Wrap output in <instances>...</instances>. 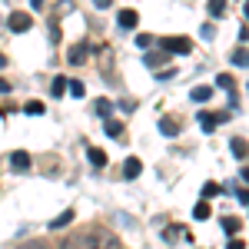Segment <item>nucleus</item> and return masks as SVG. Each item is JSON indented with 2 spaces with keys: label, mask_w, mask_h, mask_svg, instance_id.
<instances>
[{
  "label": "nucleus",
  "mask_w": 249,
  "mask_h": 249,
  "mask_svg": "<svg viewBox=\"0 0 249 249\" xmlns=\"http://www.w3.org/2000/svg\"><path fill=\"white\" fill-rule=\"evenodd\" d=\"M60 249H96V232H77V236H67Z\"/></svg>",
  "instance_id": "nucleus-1"
},
{
  "label": "nucleus",
  "mask_w": 249,
  "mask_h": 249,
  "mask_svg": "<svg viewBox=\"0 0 249 249\" xmlns=\"http://www.w3.org/2000/svg\"><path fill=\"white\" fill-rule=\"evenodd\" d=\"M163 50L183 57V53H190V50H193V40L190 37H166V40H163Z\"/></svg>",
  "instance_id": "nucleus-2"
},
{
  "label": "nucleus",
  "mask_w": 249,
  "mask_h": 249,
  "mask_svg": "<svg viewBox=\"0 0 249 249\" xmlns=\"http://www.w3.org/2000/svg\"><path fill=\"white\" fill-rule=\"evenodd\" d=\"M7 166L14 173H27L30 170V153H27V150H14V153L7 156Z\"/></svg>",
  "instance_id": "nucleus-3"
},
{
  "label": "nucleus",
  "mask_w": 249,
  "mask_h": 249,
  "mask_svg": "<svg viewBox=\"0 0 249 249\" xmlns=\"http://www.w3.org/2000/svg\"><path fill=\"white\" fill-rule=\"evenodd\" d=\"M7 23H10V30H14V34H27V30L34 27V17H30V14H23V10H17V14H10Z\"/></svg>",
  "instance_id": "nucleus-4"
},
{
  "label": "nucleus",
  "mask_w": 249,
  "mask_h": 249,
  "mask_svg": "<svg viewBox=\"0 0 249 249\" xmlns=\"http://www.w3.org/2000/svg\"><path fill=\"white\" fill-rule=\"evenodd\" d=\"M219 123H226V116H223V113H210V110H203V113H199V126H203L206 133H213Z\"/></svg>",
  "instance_id": "nucleus-5"
},
{
  "label": "nucleus",
  "mask_w": 249,
  "mask_h": 249,
  "mask_svg": "<svg viewBox=\"0 0 249 249\" xmlns=\"http://www.w3.org/2000/svg\"><path fill=\"white\" fill-rule=\"evenodd\" d=\"M96 249H123L110 230H96Z\"/></svg>",
  "instance_id": "nucleus-6"
},
{
  "label": "nucleus",
  "mask_w": 249,
  "mask_h": 249,
  "mask_svg": "<svg viewBox=\"0 0 249 249\" xmlns=\"http://www.w3.org/2000/svg\"><path fill=\"white\" fill-rule=\"evenodd\" d=\"M116 23H120L123 30H133L136 23H140V14H136V10H120V14H116Z\"/></svg>",
  "instance_id": "nucleus-7"
},
{
  "label": "nucleus",
  "mask_w": 249,
  "mask_h": 249,
  "mask_svg": "<svg viewBox=\"0 0 249 249\" xmlns=\"http://www.w3.org/2000/svg\"><path fill=\"white\" fill-rule=\"evenodd\" d=\"M87 53H90V43L83 40V43H77V47H70V63H87Z\"/></svg>",
  "instance_id": "nucleus-8"
},
{
  "label": "nucleus",
  "mask_w": 249,
  "mask_h": 249,
  "mask_svg": "<svg viewBox=\"0 0 249 249\" xmlns=\"http://www.w3.org/2000/svg\"><path fill=\"white\" fill-rule=\"evenodd\" d=\"M140 170H143V163H140L136 156H130V160L123 163V176H126V179H136V176H140Z\"/></svg>",
  "instance_id": "nucleus-9"
},
{
  "label": "nucleus",
  "mask_w": 249,
  "mask_h": 249,
  "mask_svg": "<svg viewBox=\"0 0 249 249\" xmlns=\"http://www.w3.org/2000/svg\"><path fill=\"white\" fill-rule=\"evenodd\" d=\"M230 150H232L236 160H249V143H246V140H239V136H236V140L230 143Z\"/></svg>",
  "instance_id": "nucleus-10"
},
{
  "label": "nucleus",
  "mask_w": 249,
  "mask_h": 249,
  "mask_svg": "<svg viewBox=\"0 0 249 249\" xmlns=\"http://www.w3.org/2000/svg\"><path fill=\"white\" fill-rule=\"evenodd\" d=\"M70 223H73V210H63L57 219H50L47 226H50V230H63V226H70Z\"/></svg>",
  "instance_id": "nucleus-11"
},
{
  "label": "nucleus",
  "mask_w": 249,
  "mask_h": 249,
  "mask_svg": "<svg viewBox=\"0 0 249 249\" xmlns=\"http://www.w3.org/2000/svg\"><path fill=\"white\" fill-rule=\"evenodd\" d=\"M103 130H107L110 140H120V136H123V123H120V120H107V123H103Z\"/></svg>",
  "instance_id": "nucleus-12"
},
{
  "label": "nucleus",
  "mask_w": 249,
  "mask_h": 249,
  "mask_svg": "<svg viewBox=\"0 0 249 249\" xmlns=\"http://www.w3.org/2000/svg\"><path fill=\"white\" fill-rule=\"evenodd\" d=\"M239 230H243V223H239L236 216H223V232H226V236H236Z\"/></svg>",
  "instance_id": "nucleus-13"
},
{
  "label": "nucleus",
  "mask_w": 249,
  "mask_h": 249,
  "mask_svg": "<svg viewBox=\"0 0 249 249\" xmlns=\"http://www.w3.org/2000/svg\"><path fill=\"white\" fill-rule=\"evenodd\" d=\"M210 17L213 20H223V17H226V0H210Z\"/></svg>",
  "instance_id": "nucleus-14"
},
{
  "label": "nucleus",
  "mask_w": 249,
  "mask_h": 249,
  "mask_svg": "<svg viewBox=\"0 0 249 249\" xmlns=\"http://www.w3.org/2000/svg\"><path fill=\"white\" fill-rule=\"evenodd\" d=\"M160 133H163V136H176V133H179V123L163 116V120H160Z\"/></svg>",
  "instance_id": "nucleus-15"
},
{
  "label": "nucleus",
  "mask_w": 249,
  "mask_h": 249,
  "mask_svg": "<svg viewBox=\"0 0 249 249\" xmlns=\"http://www.w3.org/2000/svg\"><path fill=\"white\" fill-rule=\"evenodd\" d=\"M166 57H170L166 50H163V53H146L143 63H146V67H153V70H160V63H166Z\"/></svg>",
  "instance_id": "nucleus-16"
},
{
  "label": "nucleus",
  "mask_w": 249,
  "mask_h": 249,
  "mask_svg": "<svg viewBox=\"0 0 249 249\" xmlns=\"http://www.w3.org/2000/svg\"><path fill=\"white\" fill-rule=\"evenodd\" d=\"M232 63H236V67H249V50L246 47H236V50H232Z\"/></svg>",
  "instance_id": "nucleus-17"
},
{
  "label": "nucleus",
  "mask_w": 249,
  "mask_h": 249,
  "mask_svg": "<svg viewBox=\"0 0 249 249\" xmlns=\"http://www.w3.org/2000/svg\"><path fill=\"white\" fill-rule=\"evenodd\" d=\"M87 156H90V163H93V166H107V153H103V150L90 146V150H87Z\"/></svg>",
  "instance_id": "nucleus-18"
},
{
  "label": "nucleus",
  "mask_w": 249,
  "mask_h": 249,
  "mask_svg": "<svg viewBox=\"0 0 249 249\" xmlns=\"http://www.w3.org/2000/svg\"><path fill=\"white\" fill-rule=\"evenodd\" d=\"M193 216H196V219H210V199H199V203L193 206Z\"/></svg>",
  "instance_id": "nucleus-19"
},
{
  "label": "nucleus",
  "mask_w": 249,
  "mask_h": 249,
  "mask_svg": "<svg viewBox=\"0 0 249 249\" xmlns=\"http://www.w3.org/2000/svg\"><path fill=\"white\" fill-rule=\"evenodd\" d=\"M43 110H47V107H43L40 100H27V103H23V113H30V116H40Z\"/></svg>",
  "instance_id": "nucleus-20"
},
{
  "label": "nucleus",
  "mask_w": 249,
  "mask_h": 249,
  "mask_svg": "<svg viewBox=\"0 0 249 249\" xmlns=\"http://www.w3.org/2000/svg\"><path fill=\"white\" fill-rule=\"evenodd\" d=\"M210 96H213V87H196V90H193V100H196V103H206Z\"/></svg>",
  "instance_id": "nucleus-21"
},
{
  "label": "nucleus",
  "mask_w": 249,
  "mask_h": 249,
  "mask_svg": "<svg viewBox=\"0 0 249 249\" xmlns=\"http://www.w3.org/2000/svg\"><path fill=\"white\" fill-rule=\"evenodd\" d=\"M93 110H96L100 116H110V113H113V103H110V100H96Z\"/></svg>",
  "instance_id": "nucleus-22"
},
{
  "label": "nucleus",
  "mask_w": 249,
  "mask_h": 249,
  "mask_svg": "<svg viewBox=\"0 0 249 249\" xmlns=\"http://www.w3.org/2000/svg\"><path fill=\"white\" fill-rule=\"evenodd\" d=\"M63 90H70V80L57 77V80H53V90H50V93H53V96H63Z\"/></svg>",
  "instance_id": "nucleus-23"
},
{
  "label": "nucleus",
  "mask_w": 249,
  "mask_h": 249,
  "mask_svg": "<svg viewBox=\"0 0 249 249\" xmlns=\"http://www.w3.org/2000/svg\"><path fill=\"white\" fill-rule=\"evenodd\" d=\"M219 193H223L219 183H206V186H203V199H213V196H219Z\"/></svg>",
  "instance_id": "nucleus-24"
},
{
  "label": "nucleus",
  "mask_w": 249,
  "mask_h": 249,
  "mask_svg": "<svg viewBox=\"0 0 249 249\" xmlns=\"http://www.w3.org/2000/svg\"><path fill=\"white\" fill-rule=\"evenodd\" d=\"M216 87H223V90H230V93H232V87H236V83H232L230 73H219V77H216Z\"/></svg>",
  "instance_id": "nucleus-25"
},
{
  "label": "nucleus",
  "mask_w": 249,
  "mask_h": 249,
  "mask_svg": "<svg viewBox=\"0 0 249 249\" xmlns=\"http://www.w3.org/2000/svg\"><path fill=\"white\" fill-rule=\"evenodd\" d=\"M87 90H83V83L80 80H70V96H83Z\"/></svg>",
  "instance_id": "nucleus-26"
},
{
  "label": "nucleus",
  "mask_w": 249,
  "mask_h": 249,
  "mask_svg": "<svg viewBox=\"0 0 249 249\" xmlns=\"http://www.w3.org/2000/svg\"><path fill=\"white\" fill-rule=\"evenodd\" d=\"M150 43H153V37H146V34H140V37H136V47H140V50H146Z\"/></svg>",
  "instance_id": "nucleus-27"
},
{
  "label": "nucleus",
  "mask_w": 249,
  "mask_h": 249,
  "mask_svg": "<svg viewBox=\"0 0 249 249\" xmlns=\"http://www.w3.org/2000/svg\"><path fill=\"white\" fill-rule=\"evenodd\" d=\"M199 37H203V40H213V37H216V30H213V23H206V27L199 30Z\"/></svg>",
  "instance_id": "nucleus-28"
},
{
  "label": "nucleus",
  "mask_w": 249,
  "mask_h": 249,
  "mask_svg": "<svg viewBox=\"0 0 249 249\" xmlns=\"http://www.w3.org/2000/svg\"><path fill=\"white\" fill-rule=\"evenodd\" d=\"M226 249H246V243H243V239H239V236H232L230 243H226Z\"/></svg>",
  "instance_id": "nucleus-29"
},
{
  "label": "nucleus",
  "mask_w": 249,
  "mask_h": 249,
  "mask_svg": "<svg viewBox=\"0 0 249 249\" xmlns=\"http://www.w3.org/2000/svg\"><path fill=\"white\" fill-rule=\"evenodd\" d=\"M236 199H239L243 206H249V190H236Z\"/></svg>",
  "instance_id": "nucleus-30"
},
{
  "label": "nucleus",
  "mask_w": 249,
  "mask_h": 249,
  "mask_svg": "<svg viewBox=\"0 0 249 249\" xmlns=\"http://www.w3.org/2000/svg\"><path fill=\"white\" fill-rule=\"evenodd\" d=\"M96 7H100V10H107V7H113V0H93Z\"/></svg>",
  "instance_id": "nucleus-31"
},
{
  "label": "nucleus",
  "mask_w": 249,
  "mask_h": 249,
  "mask_svg": "<svg viewBox=\"0 0 249 249\" xmlns=\"http://www.w3.org/2000/svg\"><path fill=\"white\" fill-rule=\"evenodd\" d=\"M20 249H47V246H43V243H23Z\"/></svg>",
  "instance_id": "nucleus-32"
},
{
  "label": "nucleus",
  "mask_w": 249,
  "mask_h": 249,
  "mask_svg": "<svg viewBox=\"0 0 249 249\" xmlns=\"http://www.w3.org/2000/svg\"><path fill=\"white\" fill-rule=\"evenodd\" d=\"M0 93H10V83H7L3 77H0Z\"/></svg>",
  "instance_id": "nucleus-33"
},
{
  "label": "nucleus",
  "mask_w": 249,
  "mask_h": 249,
  "mask_svg": "<svg viewBox=\"0 0 249 249\" xmlns=\"http://www.w3.org/2000/svg\"><path fill=\"white\" fill-rule=\"evenodd\" d=\"M239 176H243V183H249V166H243V170H239Z\"/></svg>",
  "instance_id": "nucleus-34"
},
{
  "label": "nucleus",
  "mask_w": 249,
  "mask_h": 249,
  "mask_svg": "<svg viewBox=\"0 0 249 249\" xmlns=\"http://www.w3.org/2000/svg\"><path fill=\"white\" fill-rule=\"evenodd\" d=\"M243 14H246V20H249V0H246V3H243Z\"/></svg>",
  "instance_id": "nucleus-35"
},
{
  "label": "nucleus",
  "mask_w": 249,
  "mask_h": 249,
  "mask_svg": "<svg viewBox=\"0 0 249 249\" xmlns=\"http://www.w3.org/2000/svg\"><path fill=\"white\" fill-rule=\"evenodd\" d=\"M30 7H43V0H30Z\"/></svg>",
  "instance_id": "nucleus-36"
},
{
  "label": "nucleus",
  "mask_w": 249,
  "mask_h": 249,
  "mask_svg": "<svg viewBox=\"0 0 249 249\" xmlns=\"http://www.w3.org/2000/svg\"><path fill=\"white\" fill-rule=\"evenodd\" d=\"M0 67H7V57H3V53H0Z\"/></svg>",
  "instance_id": "nucleus-37"
}]
</instances>
